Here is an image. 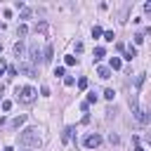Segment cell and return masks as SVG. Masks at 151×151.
I'll use <instances>...</instances> for the list:
<instances>
[{"mask_svg":"<svg viewBox=\"0 0 151 151\" xmlns=\"http://www.w3.org/2000/svg\"><path fill=\"white\" fill-rule=\"evenodd\" d=\"M17 33H19V35H21V38H24V35H26V33H28V28H26V26H24V24H21V26H19V28H17Z\"/></svg>","mask_w":151,"mask_h":151,"instance_id":"7402d4cb","label":"cell"},{"mask_svg":"<svg viewBox=\"0 0 151 151\" xmlns=\"http://www.w3.org/2000/svg\"><path fill=\"white\" fill-rule=\"evenodd\" d=\"M2 90H5V87H2V85H0V94H2Z\"/></svg>","mask_w":151,"mask_h":151,"instance_id":"1f68e13d","label":"cell"},{"mask_svg":"<svg viewBox=\"0 0 151 151\" xmlns=\"http://www.w3.org/2000/svg\"><path fill=\"white\" fill-rule=\"evenodd\" d=\"M7 68H9V66H7V61L0 57V76H5V71H7Z\"/></svg>","mask_w":151,"mask_h":151,"instance_id":"2e32d148","label":"cell"},{"mask_svg":"<svg viewBox=\"0 0 151 151\" xmlns=\"http://www.w3.org/2000/svg\"><path fill=\"white\" fill-rule=\"evenodd\" d=\"M35 90L31 87V85H26V87H17V99L19 101H24V104H33L35 101Z\"/></svg>","mask_w":151,"mask_h":151,"instance_id":"7a4b0ae2","label":"cell"},{"mask_svg":"<svg viewBox=\"0 0 151 151\" xmlns=\"http://www.w3.org/2000/svg\"><path fill=\"white\" fill-rule=\"evenodd\" d=\"M42 61H47V64L52 61V45H47V47H45V52H42Z\"/></svg>","mask_w":151,"mask_h":151,"instance_id":"9c48e42d","label":"cell"},{"mask_svg":"<svg viewBox=\"0 0 151 151\" xmlns=\"http://www.w3.org/2000/svg\"><path fill=\"white\" fill-rule=\"evenodd\" d=\"M134 151H144V149H142V146H134Z\"/></svg>","mask_w":151,"mask_h":151,"instance_id":"4dcf8cb0","label":"cell"},{"mask_svg":"<svg viewBox=\"0 0 151 151\" xmlns=\"http://www.w3.org/2000/svg\"><path fill=\"white\" fill-rule=\"evenodd\" d=\"M109 142H111V144H118V134L111 132V134H109Z\"/></svg>","mask_w":151,"mask_h":151,"instance_id":"4316f807","label":"cell"},{"mask_svg":"<svg viewBox=\"0 0 151 151\" xmlns=\"http://www.w3.org/2000/svg\"><path fill=\"white\" fill-rule=\"evenodd\" d=\"M132 113H134V118H137V123H142V125H146V123L151 120V116H149V111H146V109H142V106H134V109H132Z\"/></svg>","mask_w":151,"mask_h":151,"instance_id":"3957f363","label":"cell"},{"mask_svg":"<svg viewBox=\"0 0 151 151\" xmlns=\"http://www.w3.org/2000/svg\"><path fill=\"white\" fill-rule=\"evenodd\" d=\"M14 54H17V57H24V42H21V40L14 42Z\"/></svg>","mask_w":151,"mask_h":151,"instance_id":"8fae6325","label":"cell"},{"mask_svg":"<svg viewBox=\"0 0 151 151\" xmlns=\"http://www.w3.org/2000/svg\"><path fill=\"white\" fill-rule=\"evenodd\" d=\"M24 120H26V116H17V118L12 120V127H19V125H24Z\"/></svg>","mask_w":151,"mask_h":151,"instance_id":"5bb4252c","label":"cell"},{"mask_svg":"<svg viewBox=\"0 0 151 151\" xmlns=\"http://www.w3.org/2000/svg\"><path fill=\"white\" fill-rule=\"evenodd\" d=\"M92 35H94V38H99V35H101V28H99V26H94V28H92Z\"/></svg>","mask_w":151,"mask_h":151,"instance_id":"d4e9b609","label":"cell"},{"mask_svg":"<svg viewBox=\"0 0 151 151\" xmlns=\"http://www.w3.org/2000/svg\"><path fill=\"white\" fill-rule=\"evenodd\" d=\"M144 12H146V14H151V2H146V5H144Z\"/></svg>","mask_w":151,"mask_h":151,"instance_id":"f1b7e54d","label":"cell"},{"mask_svg":"<svg viewBox=\"0 0 151 151\" xmlns=\"http://www.w3.org/2000/svg\"><path fill=\"white\" fill-rule=\"evenodd\" d=\"M21 19H31V9H28V7L21 9Z\"/></svg>","mask_w":151,"mask_h":151,"instance_id":"44dd1931","label":"cell"},{"mask_svg":"<svg viewBox=\"0 0 151 151\" xmlns=\"http://www.w3.org/2000/svg\"><path fill=\"white\" fill-rule=\"evenodd\" d=\"M19 73H24V76H28V78H35V68H33V64H28V61H19Z\"/></svg>","mask_w":151,"mask_h":151,"instance_id":"8992f818","label":"cell"},{"mask_svg":"<svg viewBox=\"0 0 151 151\" xmlns=\"http://www.w3.org/2000/svg\"><path fill=\"white\" fill-rule=\"evenodd\" d=\"M113 97H116V92H113V90H104V99H109V101H111Z\"/></svg>","mask_w":151,"mask_h":151,"instance_id":"ffe728a7","label":"cell"},{"mask_svg":"<svg viewBox=\"0 0 151 151\" xmlns=\"http://www.w3.org/2000/svg\"><path fill=\"white\" fill-rule=\"evenodd\" d=\"M94 101H97V94L90 92V94H87V104H94Z\"/></svg>","mask_w":151,"mask_h":151,"instance_id":"603a6c76","label":"cell"},{"mask_svg":"<svg viewBox=\"0 0 151 151\" xmlns=\"http://www.w3.org/2000/svg\"><path fill=\"white\" fill-rule=\"evenodd\" d=\"M97 76H99L101 80H106V78H111V68H109V66H99V68H97Z\"/></svg>","mask_w":151,"mask_h":151,"instance_id":"52a82bcc","label":"cell"},{"mask_svg":"<svg viewBox=\"0 0 151 151\" xmlns=\"http://www.w3.org/2000/svg\"><path fill=\"white\" fill-rule=\"evenodd\" d=\"M28 59H31L33 64H38V61H42V52H40V47H38V42H33V45L28 47Z\"/></svg>","mask_w":151,"mask_h":151,"instance_id":"277c9868","label":"cell"},{"mask_svg":"<svg viewBox=\"0 0 151 151\" xmlns=\"http://www.w3.org/2000/svg\"><path fill=\"white\" fill-rule=\"evenodd\" d=\"M26 151H31V149H26Z\"/></svg>","mask_w":151,"mask_h":151,"instance_id":"836d02e7","label":"cell"},{"mask_svg":"<svg viewBox=\"0 0 151 151\" xmlns=\"http://www.w3.org/2000/svg\"><path fill=\"white\" fill-rule=\"evenodd\" d=\"M134 42H137V45H142V42H144V35H142V33H137V35H134Z\"/></svg>","mask_w":151,"mask_h":151,"instance_id":"484cf974","label":"cell"},{"mask_svg":"<svg viewBox=\"0 0 151 151\" xmlns=\"http://www.w3.org/2000/svg\"><path fill=\"white\" fill-rule=\"evenodd\" d=\"M64 61H66V66H73V64H78V57H73V54H68V57H66Z\"/></svg>","mask_w":151,"mask_h":151,"instance_id":"9a60e30c","label":"cell"},{"mask_svg":"<svg viewBox=\"0 0 151 151\" xmlns=\"http://www.w3.org/2000/svg\"><path fill=\"white\" fill-rule=\"evenodd\" d=\"M87 87V78H78V90H85Z\"/></svg>","mask_w":151,"mask_h":151,"instance_id":"d6986e66","label":"cell"},{"mask_svg":"<svg viewBox=\"0 0 151 151\" xmlns=\"http://www.w3.org/2000/svg\"><path fill=\"white\" fill-rule=\"evenodd\" d=\"M9 109H12V101L5 99V101H2V111H9Z\"/></svg>","mask_w":151,"mask_h":151,"instance_id":"cb8c5ba5","label":"cell"},{"mask_svg":"<svg viewBox=\"0 0 151 151\" xmlns=\"http://www.w3.org/2000/svg\"><path fill=\"white\" fill-rule=\"evenodd\" d=\"M134 57H137V50H134V47L130 45V47H127V52H125V59H127V61H132Z\"/></svg>","mask_w":151,"mask_h":151,"instance_id":"7c38bea8","label":"cell"},{"mask_svg":"<svg viewBox=\"0 0 151 151\" xmlns=\"http://www.w3.org/2000/svg\"><path fill=\"white\" fill-rule=\"evenodd\" d=\"M64 85H66V87H73V85H76V80H73L71 76H66V78H64Z\"/></svg>","mask_w":151,"mask_h":151,"instance_id":"ac0fdd59","label":"cell"},{"mask_svg":"<svg viewBox=\"0 0 151 151\" xmlns=\"http://www.w3.org/2000/svg\"><path fill=\"white\" fill-rule=\"evenodd\" d=\"M120 66H123V61H120L118 57H111V61H109V68H111V71H118Z\"/></svg>","mask_w":151,"mask_h":151,"instance_id":"ba28073f","label":"cell"},{"mask_svg":"<svg viewBox=\"0 0 151 151\" xmlns=\"http://www.w3.org/2000/svg\"><path fill=\"white\" fill-rule=\"evenodd\" d=\"M54 76H64V66H57L54 68Z\"/></svg>","mask_w":151,"mask_h":151,"instance_id":"83f0119b","label":"cell"},{"mask_svg":"<svg viewBox=\"0 0 151 151\" xmlns=\"http://www.w3.org/2000/svg\"><path fill=\"white\" fill-rule=\"evenodd\" d=\"M0 50H2V45H0Z\"/></svg>","mask_w":151,"mask_h":151,"instance_id":"d6a6232c","label":"cell"},{"mask_svg":"<svg viewBox=\"0 0 151 151\" xmlns=\"http://www.w3.org/2000/svg\"><path fill=\"white\" fill-rule=\"evenodd\" d=\"M83 144H85L87 149H97V146L101 144V137H99L97 132H94V134H87V137L83 139Z\"/></svg>","mask_w":151,"mask_h":151,"instance_id":"5b68a950","label":"cell"},{"mask_svg":"<svg viewBox=\"0 0 151 151\" xmlns=\"http://www.w3.org/2000/svg\"><path fill=\"white\" fill-rule=\"evenodd\" d=\"M71 134H73V127H64V132H61V142L66 144V142L71 139Z\"/></svg>","mask_w":151,"mask_h":151,"instance_id":"30bf717a","label":"cell"},{"mask_svg":"<svg viewBox=\"0 0 151 151\" xmlns=\"http://www.w3.org/2000/svg\"><path fill=\"white\" fill-rule=\"evenodd\" d=\"M104 54H106V50H104V47H94V61H99Z\"/></svg>","mask_w":151,"mask_h":151,"instance_id":"4fadbf2b","label":"cell"},{"mask_svg":"<svg viewBox=\"0 0 151 151\" xmlns=\"http://www.w3.org/2000/svg\"><path fill=\"white\" fill-rule=\"evenodd\" d=\"M113 38H116L113 31H106V33H104V40H106V42H113Z\"/></svg>","mask_w":151,"mask_h":151,"instance_id":"e0dca14e","label":"cell"},{"mask_svg":"<svg viewBox=\"0 0 151 151\" xmlns=\"http://www.w3.org/2000/svg\"><path fill=\"white\" fill-rule=\"evenodd\" d=\"M144 142H146V144H149V146H151V132H149V134H146V137H144Z\"/></svg>","mask_w":151,"mask_h":151,"instance_id":"f546056e","label":"cell"},{"mask_svg":"<svg viewBox=\"0 0 151 151\" xmlns=\"http://www.w3.org/2000/svg\"><path fill=\"white\" fill-rule=\"evenodd\" d=\"M19 142H21L26 149H38V146H40V134H38L35 127H26V130H21Z\"/></svg>","mask_w":151,"mask_h":151,"instance_id":"6da1fadb","label":"cell"}]
</instances>
